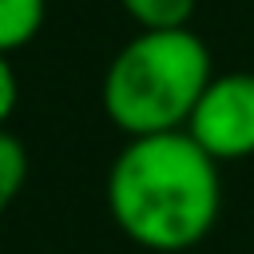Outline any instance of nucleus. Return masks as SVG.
Listing matches in <instances>:
<instances>
[{
	"mask_svg": "<svg viewBox=\"0 0 254 254\" xmlns=\"http://www.w3.org/2000/svg\"><path fill=\"white\" fill-rule=\"evenodd\" d=\"M107 210L143 250H190L222 210L218 163L187 131L127 139L107 171Z\"/></svg>",
	"mask_w": 254,
	"mask_h": 254,
	"instance_id": "f257e3e1",
	"label": "nucleus"
},
{
	"mask_svg": "<svg viewBox=\"0 0 254 254\" xmlns=\"http://www.w3.org/2000/svg\"><path fill=\"white\" fill-rule=\"evenodd\" d=\"M210 79L214 64L198 32H135L103 71V115L127 139L183 131Z\"/></svg>",
	"mask_w": 254,
	"mask_h": 254,
	"instance_id": "f03ea898",
	"label": "nucleus"
},
{
	"mask_svg": "<svg viewBox=\"0 0 254 254\" xmlns=\"http://www.w3.org/2000/svg\"><path fill=\"white\" fill-rule=\"evenodd\" d=\"M214 163L254 155V71H222L198 95L183 127Z\"/></svg>",
	"mask_w": 254,
	"mask_h": 254,
	"instance_id": "7ed1b4c3",
	"label": "nucleus"
},
{
	"mask_svg": "<svg viewBox=\"0 0 254 254\" xmlns=\"http://www.w3.org/2000/svg\"><path fill=\"white\" fill-rule=\"evenodd\" d=\"M48 20V0H0V52L28 48Z\"/></svg>",
	"mask_w": 254,
	"mask_h": 254,
	"instance_id": "20e7f679",
	"label": "nucleus"
},
{
	"mask_svg": "<svg viewBox=\"0 0 254 254\" xmlns=\"http://www.w3.org/2000/svg\"><path fill=\"white\" fill-rule=\"evenodd\" d=\"M119 8L131 16L139 32H163V28H190L198 0H119Z\"/></svg>",
	"mask_w": 254,
	"mask_h": 254,
	"instance_id": "39448f33",
	"label": "nucleus"
},
{
	"mask_svg": "<svg viewBox=\"0 0 254 254\" xmlns=\"http://www.w3.org/2000/svg\"><path fill=\"white\" fill-rule=\"evenodd\" d=\"M24 179H28V151L12 131L0 127V214L20 198Z\"/></svg>",
	"mask_w": 254,
	"mask_h": 254,
	"instance_id": "423d86ee",
	"label": "nucleus"
},
{
	"mask_svg": "<svg viewBox=\"0 0 254 254\" xmlns=\"http://www.w3.org/2000/svg\"><path fill=\"white\" fill-rule=\"evenodd\" d=\"M16 103H20V79H16L12 56H4V52H0V127L12 119Z\"/></svg>",
	"mask_w": 254,
	"mask_h": 254,
	"instance_id": "0eeeda50",
	"label": "nucleus"
}]
</instances>
